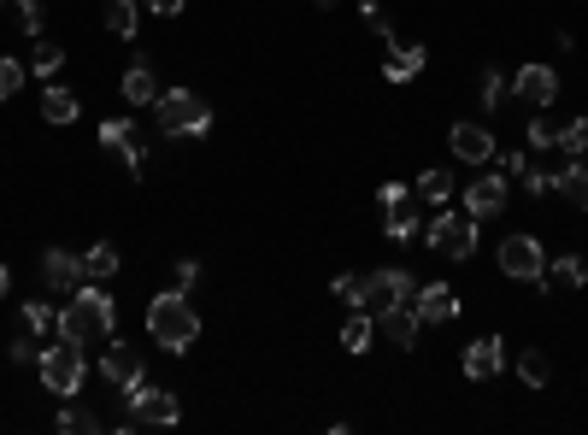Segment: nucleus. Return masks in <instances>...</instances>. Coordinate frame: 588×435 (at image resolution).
Returning <instances> with one entry per match:
<instances>
[{
  "instance_id": "obj_1",
  "label": "nucleus",
  "mask_w": 588,
  "mask_h": 435,
  "mask_svg": "<svg viewBox=\"0 0 588 435\" xmlns=\"http://www.w3.org/2000/svg\"><path fill=\"white\" fill-rule=\"evenodd\" d=\"M112 330H118V307H112L107 288H100V283L71 288V300H65V312H60V336L83 341V347H100Z\"/></svg>"
},
{
  "instance_id": "obj_2",
  "label": "nucleus",
  "mask_w": 588,
  "mask_h": 435,
  "mask_svg": "<svg viewBox=\"0 0 588 435\" xmlns=\"http://www.w3.org/2000/svg\"><path fill=\"white\" fill-rule=\"evenodd\" d=\"M148 336H153V347H165V353H189L200 341V312L189 307L183 288H165V295L148 300Z\"/></svg>"
},
{
  "instance_id": "obj_3",
  "label": "nucleus",
  "mask_w": 588,
  "mask_h": 435,
  "mask_svg": "<svg viewBox=\"0 0 588 435\" xmlns=\"http://www.w3.org/2000/svg\"><path fill=\"white\" fill-rule=\"evenodd\" d=\"M36 371H41V383H48V395H60L71 400L83 388V341H71V336H53V347H41V359H36Z\"/></svg>"
},
{
  "instance_id": "obj_4",
  "label": "nucleus",
  "mask_w": 588,
  "mask_h": 435,
  "mask_svg": "<svg viewBox=\"0 0 588 435\" xmlns=\"http://www.w3.org/2000/svg\"><path fill=\"white\" fill-rule=\"evenodd\" d=\"M124 400H130V412L118 418V430H124V435H130V430H148V424H160V430H165V424H177V418H183L177 395H171V388L141 383V376H136L130 388H124Z\"/></svg>"
},
{
  "instance_id": "obj_5",
  "label": "nucleus",
  "mask_w": 588,
  "mask_h": 435,
  "mask_svg": "<svg viewBox=\"0 0 588 435\" xmlns=\"http://www.w3.org/2000/svg\"><path fill=\"white\" fill-rule=\"evenodd\" d=\"M153 119H160L165 136H207L212 129V107L195 89H165L153 100Z\"/></svg>"
},
{
  "instance_id": "obj_6",
  "label": "nucleus",
  "mask_w": 588,
  "mask_h": 435,
  "mask_svg": "<svg viewBox=\"0 0 588 435\" xmlns=\"http://www.w3.org/2000/svg\"><path fill=\"white\" fill-rule=\"evenodd\" d=\"M412 295H418V283H412V271H371V277H360V312H389V307H412Z\"/></svg>"
},
{
  "instance_id": "obj_7",
  "label": "nucleus",
  "mask_w": 588,
  "mask_h": 435,
  "mask_svg": "<svg viewBox=\"0 0 588 435\" xmlns=\"http://www.w3.org/2000/svg\"><path fill=\"white\" fill-rule=\"evenodd\" d=\"M424 241L441 259H471L477 253V217L471 212H436V224L424 229Z\"/></svg>"
},
{
  "instance_id": "obj_8",
  "label": "nucleus",
  "mask_w": 588,
  "mask_h": 435,
  "mask_svg": "<svg viewBox=\"0 0 588 435\" xmlns=\"http://www.w3.org/2000/svg\"><path fill=\"white\" fill-rule=\"evenodd\" d=\"M500 271H506L512 283H548V253H541L536 236H506L500 241Z\"/></svg>"
},
{
  "instance_id": "obj_9",
  "label": "nucleus",
  "mask_w": 588,
  "mask_h": 435,
  "mask_svg": "<svg viewBox=\"0 0 588 435\" xmlns=\"http://www.w3.org/2000/svg\"><path fill=\"white\" fill-rule=\"evenodd\" d=\"M100 148L118 153L130 177H141V171H148V141H141L136 119H107V124H100Z\"/></svg>"
},
{
  "instance_id": "obj_10",
  "label": "nucleus",
  "mask_w": 588,
  "mask_h": 435,
  "mask_svg": "<svg viewBox=\"0 0 588 435\" xmlns=\"http://www.w3.org/2000/svg\"><path fill=\"white\" fill-rule=\"evenodd\" d=\"M465 212H471V217L506 212V171H483V165H477V177H471V188H465Z\"/></svg>"
},
{
  "instance_id": "obj_11",
  "label": "nucleus",
  "mask_w": 588,
  "mask_h": 435,
  "mask_svg": "<svg viewBox=\"0 0 588 435\" xmlns=\"http://www.w3.org/2000/svg\"><path fill=\"white\" fill-rule=\"evenodd\" d=\"M512 95L524 100V107H553L559 100V71L553 65H518V77H512Z\"/></svg>"
},
{
  "instance_id": "obj_12",
  "label": "nucleus",
  "mask_w": 588,
  "mask_h": 435,
  "mask_svg": "<svg viewBox=\"0 0 588 435\" xmlns=\"http://www.w3.org/2000/svg\"><path fill=\"white\" fill-rule=\"evenodd\" d=\"M141 376V353L130 341H118V336H107V353H100V383H112V388H130Z\"/></svg>"
},
{
  "instance_id": "obj_13",
  "label": "nucleus",
  "mask_w": 588,
  "mask_h": 435,
  "mask_svg": "<svg viewBox=\"0 0 588 435\" xmlns=\"http://www.w3.org/2000/svg\"><path fill=\"white\" fill-rule=\"evenodd\" d=\"M465 376L471 383H489V376H500V365H506V341L500 336H477V341H465Z\"/></svg>"
},
{
  "instance_id": "obj_14",
  "label": "nucleus",
  "mask_w": 588,
  "mask_h": 435,
  "mask_svg": "<svg viewBox=\"0 0 588 435\" xmlns=\"http://www.w3.org/2000/svg\"><path fill=\"white\" fill-rule=\"evenodd\" d=\"M448 148H453V159H465V165H489V159L500 153L495 136H489V124H453Z\"/></svg>"
},
{
  "instance_id": "obj_15",
  "label": "nucleus",
  "mask_w": 588,
  "mask_h": 435,
  "mask_svg": "<svg viewBox=\"0 0 588 435\" xmlns=\"http://www.w3.org/2000/svg\"><path fill=\"white\" fill-rule=\"evenodd\" d=\"M412 312H418V324H453L459 318V295L448 283H424L418 295H412Z\"/></svg>"
},
{
  "instance_id": "obj_16",
  "label": "nucleus",
  "mask_w": 588,
  "mask_h": 435,
  "mask_svg": "<svg viewBox=\"0 0 588 435\" xmlns=\"http://www.w3.org/2000/svg\"><path fill=\"white\" fill-rule=\"evenodd\" d=\"M41 283H48V288H60V295L83 288V283H89V277H83V253L48 248V253H41Z\"/></svg>"
},
{
  "instance_id": "obj_17",
  "label": "nucleus",
  "mask_w": 588,
  "mask_h": 435,
  "mask_svg": "<svg viewBox=\"0 0 588 435\" xmlns=\"http://www.w3.org/2000/svg\"><path fill=\"white\" fill-rule=\"evenodd\" d=\"M418 312H412V307H389V312H377V336L383 341H395V347H412V341H418Z\"/></svg>"
},
{
  "instance_id": "obj_18",
  "label": "nucleus",
  "mask_w": 588,
  "mask_h": 435,
  "mask_svg": "<svg viewBox=\"0 0 588 435\" xmlns=\"http://www.w3.org/2000/svg\"><path fill=\"white\" fill-rule=\"evenodd\" d=\"M124 100H130V107H153V100H160V83H153V65L148 60H136L130 71H124Z\"/></svg>"
},
{
  "instance_id": "obj_19",
  "label": "nucleus",
  "mask_w": 588,
  "mask_h": 435,
  "mask_svg": "<svg viewBox=\"0 0 588 435\" xmlns=\"http://www.w3.org/2000/svg\"><path fill=\"white\" fill-rule=\"evenodd\" d=\"M424 60H429V53L418 48V41H406V48H389V60H383V77H389V83H412V77L424 71Z\"/></svg>"
},
{
  "instance_id": "obj_20",
  "label": "nucleus",
  "mask_w": 588,
  "mask_h": 435,
  "mask_svg": "<svg viewBox=\"0 0 588 435\" xmlns=\"http://www.w3.org/2000/svg\"><path fill=\"white\" fill-rule=\"evenodd\" d=\"M553 195L565 200V207H577V212H588V171L571 159L565 171H553Z\"/></svg>"
},
{
  "instance_id": "obj_21",
  "label": "nucleus",
  "mask_w": 588,
  "mask_h": 435,
  "mask_svg": "<svg viewBox=\"0 0 588 435\" xmlns=\"http://www.w3.org/2000/svg\"><path fill=\"white\" fill-rule=\"evenodd\" d=\"M583 283H588V265H583L577 253H559L553 265H548V283H541V288H571V295H577Z\"/></svg>"
},
{
  "instance_id": "obj_22",
  "label": "nucleus",
  "mask_w": 588,
  "mask_h": 435,
  "mask_svg": "<svg viewBox=\"0 0 588 435\" xmlns=\"http://www.w3.org/2000/svg\"><path fill=\"white\" fill-rule=\"evenodd\" d=\"M77 95H71V89H60V83H48V95H41V119H48V124H77Z\"/></svg>"
},
{
  "instance_id": "obj_23",
  "label": "nucleus",
  "mask_w": 588,
  "mask_h": 435,
  "mask_svg": "<svg viewBox=\"0 0 588 435\" xmlns=\"http://www.w3.org/2000/svg\"><path fill=\"white\" fill-rule=\"evenodd\" d=\"M60 65H65V48H60V41H48V36H36V48H30V77L53 83V77H60Z\"/></svg>"
},
{
  "instance_id": "obj_24",
  "label": "nucleus",
  "mask_w": 588,
  "mask_h": 435,
  "mask_svg": "<svg viewBox=\"0 0 588 435\" xmlns=\"http://www.w3.org/2000/svg\"><path fill=\"white\" fill-rule=\"evenodd\" d=\"M371 336H377V318L353 307V318L341 324V353H365V347H371Z\"/></svg>"
},
{
  "instance_id": "obj_25",
  "label": "nucleus",
  "mask_w": 588,
  "mask_h": 435,
  "mask_svg": "<svg viewBox=\"0 0 588 435\" xmlns=\"http://www.w3.org/2000/svg\"><path fill=\"white\" fill-rule=\"evenodd\" d=\"M383 229H389L395 241H412V236H418V207H412V200H395V207H383Z\"/></svg>"
},
{
  "instance_id": "obj_26",
  "label": "nucleus",
  "mask_w": 588,
  "mask_h": 435,
  "mask_svg": "<svg viewBox=\"0 0 588 435\" xmlns=\"http://www.w3.org/2000/svg\"><path fill=\"white\" fill-rule=\"evenodd\" d=\"M112 271H118V248H112V241H95V248L83 253V277H89V283H107Z\"/></svg>"
},
{
  "instance_id": "obj_27",
  "label": "nucleus",
  "mask_w": 588,
  "mask_h": 435,
  "mask_svg": "<svg viewBox=\"0 0 588 435\" xmlns=\"http://www.w3.org/2000/svg\"><path fill=\"white\" fill-rule=\"evenodd\" d=\"M0 18H12V30H24V36H41V0H7Z\"/></svg>"
},
{
  "instance_id": "obj_28",
  "label": "nucleus",
  "mask_w": 588,
  "mask_h": 435,
  "mask_svg": "<svg viewBox=\"0 0 588 435\" xmlns=\"http://www.w3.org/2000/svg\"><path fill=\"white\" fill-rule=\"evenodd\" d=\"M24 330L41 341V336H60V312L48 307V300H24Z\"/></svg>"
},
{
  "instance_id": "obj_29",
  "label": "nucleus",
  "mask_w": 588,
  "mask_h": 435,
  "mask_svg": "<svg viewBox=\"0 0 588 435\" xmlns=\"http://www.w3.org/2000/svg\"><path fill=\"white\" fill-rule=\"evenodd\" d=\"M136 12H141V0H107V30L118 41H130L136 36Z\"/></svg>"
},
{
  "instance_id": "obj_30",
  "label": "nucleus",
  "mask_w": 588,
  "mask_h": 435,
  "mask_svg": "<svg viewBox=\"0 0 588 435\" xmlns=\"http://www.w3.org/2000/svg\"><path fill=\"white\" fill-rule=\"evenodd\" d=\"M412 195H418L424 207H441V200L453 195V177H448V171H424V177L412 183Z\"/></svg>"
},
{
  "instance_id": "obj_31",
  "label": "nucleus",
  "mask_w": 588,
  "mask_h": 435,
  "mask_svg": "<svg viewBox=\"0 0 588 435\" xmlns=\"http://www.w3.org/2000/svg\"><path fill=\"white\" fill-rule=\"evenodd\" d=\"M53 424L71 430V435H100V430H107L95 412H83V406H60V418H53Z\"/></svg>"
},
{
  "instance_id": "obj_32",
  "label": "nucleus",
  "mask_w": 588,
  "mask_h": 435,
  "mask_svg": "<svg viewBox=\"0 0 588 435\" xmlns=\"http://www.w3.org/2000/svg\"><path fill=\"white\" fill-rule=\"evenodd\" d=\"M518 376H524L529 388H541V383H548V376H553L548 353H536V347H524V359H518Z\"/></svg>"
},
{
  "instance_id": "obj_33",
  "label": "nucleus",
  "mask_w": 588,
  "mask_h": 435,
  "mask_svg": "<svg viewBox=\"0 0 588 435\" xmlns=\"http://www.w3.org/2000/svg\"><path fill=\"white\" fill-rule=\"evenodd\" d=\"M477 95H483V112H495V107H500V95H506V77H500V65H483Z\"/></svg>"
},
{
  "instance_id": "obj_34",
  "label": "nucleus",
  "mask_w": 588,
  "mask_h": 435,
  "mask_svg": "<svg viewBox=\"0 0 588 435\" xmlns=\"http://www.w3.org/2000/svg\"><path fill=\"white\" fill-rule=\"evenodd\" d=\"M559 148H565L571 159H583V153H588V119H571V124H559Z\"/></svg>"
},
{
  "instance_id": "obj_35",
  "label": "nucleus",
  "mask_w": 588,
  "mask_h": 435,
  "mask_svg": "<svg viewBox=\"0 0 588 435\" xmlns=\"http://www.w3.org/2000/svg\"><path fill=\"white\" fill-rule=\"evenodd\" d=\"M24 77H30V65H24V60H0V100H18Z\"/></svg>"
},
{
  "instance_id": "obj_36",
  "label": "nucleus",
  "mask_w": 588,
  "mask_h": 435,
  "mask_svg": "<svg viewBox=\"0 0 588 435\" xmlns=\"http://www.w3.org/2000/svg\"><path fill=\"white\" fill-rule=\"evenodd\" d=\"M360 12H365V30L371 36H395V18H389V7H383V0H365Z\"/></svg>"
},
{
  "instance_id": "obj_37",
  "label": "nucleus",
  "mask_w": 588,
  "mask_h": 435,
  "mask_svg": "<svg viewBox=\"0 0 588 435\" xmlns=\"http://www.w3.org/2000/svg\"><path fill=\"white\" fill-rule=\"evenodd\" d=\"M529 148H559V124L553 119H529Z\"/></svg>"
},
{
  "instance_id": "obj_38",
  "label": "nucleus",
  "mask_w": 588,
  "mask_h": 435,
  "mask_svg": "<svg viewBox=\"0 0 588 435\" xmlns=\"http://www.w3.org/2000/svg\"><path fill=\"white\" fill-rule=\"evenodd\" d=\"M7 359H12V365H36V359H41V341H36V336L12 341V347H7Z\"/></svg>"
},
{
  "instance_id": "obj_39",
  "label": "nucleus",
  "mask_w": 588,
  "mask_h": 435,
  "mask_svg": "<svg viewBox=\"0 0 588 435\" xmlns=\"http://www.w3.org/2000/svg\"><path fill=\"white\" fill-rule=\"evenodd\" d=\"M329 295H336L341 307H360V277H348V271H341V277L329 283Z\"/></svg>"
},
{
  "instance_id": "obj_40",
  "label": "nucleus",
  "mask_w": 588,
  "mask_h": 435,
  "mask_svg": "<svg viewBox=\"0 0 588 435\" xmlns=\"http://www.w3.org/2000/svg\"><path fill=\"white\" fill-rule=\"evenodd\" d=\"M183 7H189V0H141V12H153V18H177Z\"/></svg>"
},
{
  "instance_id": "obj_41",
  "label": "nucleus",
  "mask_w": 588,
  "mask_h": 435,
  "mask_svg": "<svg viewBox=\"0 0 588 435\" xmlns=\"http://www.w3.org/2000/svg\"><path fill=\"white\" fill-rule=\"evenodd\" d=\"M195 283H200V259H177V288L189 295Z\"/></svg>"
},
{
  "instance_id": "obj_42",
  "label": "nucleus",
  "mask_w": 588,
  "mask_h": 435,
  "mask_svg": "<svg viewBox=\"0 0 588 435\" xmlns=\"http://www.w3.org/2000/svg\"><path fill=\"white\" fill-rule=\"evenodd\" d=\"M524 188H529V195H553V177H548V171H524Z\"/></svg>"
},
{
  "instance_id": "obj_43",
  "label": "nucleus",
  "mask_w": 588,
  "mask_h": 435,
  "mask_svg": "<svg viewBox=\"0 0 588 435\" xmlns=\"http://www.w3.org/2000/svg\"><path fill=\"white\" fill-rule=\"evenodd\" d=\"M406 195H412L406 183H383V188H377V207H395V200H406Z\"/></svg>"
},
{
  "instance_id": "obj_44",
  "label": "nucleus",
  "mask_w": 588,
  "mask_h": 435,
  "mask_svg": "<svg viewBox=\"0 0 588 435\" xmlns=\"http://www.w3.org/2000/svg\"><path fill=\"white\" fill-rule=\"evenodd\" d=\"M495 159H500V171H506V177H524V171H529L524 153H495Z\"/></svg>"
},
{
  "instance_id": "obj_45",
  "label": "nucleus",
  "mask_w": 588,
  "mask_h": 435,
  "mask_svg": "<svg viewBox=\"0 0 588 435\" xmlns=\"http://www.w3.org/2000/svg\"><path fill=\"white\" fill-rule=\"evenodd\" d=\"M7 288H12V271H7V265H0V300H7Z\"/></svg>"
},
{
  "instance_id": "obj_46",
  "label": "nucleus",
  "mask_w": 588,
  "mask_h": 435,
  "mask_svg": "<svg viewBox=\"0 0 588 435\" xmlns=\"http://www.w3.org/2000/svg\"><path fill=\"white\" fill-rule=\"evenodd\" d=\"M312 7H336V0H312Z\"/></svg>"
},
{
  "instance_id": "obj_47",
  "label": "nucleus",
  "mask_w": 588,
  "mask_h": 435,
  "mask_svg": "<svg viewBox=\"0 0 588 435\" xmlns=\"http://www.w3.org/2000/svg\"><path fill=\"white\" fill-rule=\"evenodd\" d=\"M0 7H7V0H0Z\"/></svg>"
}]
</instances>
